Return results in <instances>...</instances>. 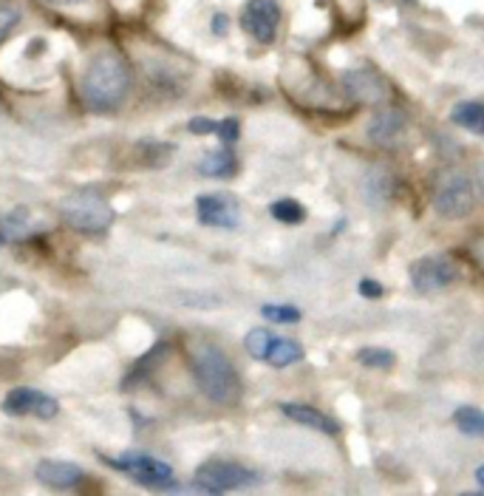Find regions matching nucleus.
Masks as SVG:
<instances>
[{
	"mask_svg": "<svg viewBox=\"0 0 484 496\" xmlns=\"http://www.w3.org/2000/svg\"><path fill=\"white\" fill-rule=\"evenodd\" d=\"M187 131L195 134V136H207V134L219 131V122L210 119V117H193V119L187 122Z\"/></svg>",
	"mask_w": 484,
	"mask_h": 496,
	"instance_id": "obj_26",
	"label": "nucleus"
},
{
	"mask_svg": "<svg viewBox=\"0 0 484 496\" xmlns=\"http://www.w3.org/2000/svg\"><path fill=\"white\" fill-rule=\"evenodd\" d=\"M281 412H283V417H290L292 422L307 425V429H315V431H320V434L337 437L340 431H343V429H340L337 420H332L329 414H323V412L312 409V405H303V403H283Z\"/></svg>",
	"mask_w": 484,
	"mask_h": 496,
	"instance_id": "obj_13",
	"label": "nucleus"
},
{
	"mask_svg": "<svg viewBox=\"0 0 484 496\" xmlns=\"http://www.w3.org/2000/svg\"><path fill=\"white\" fill-rule=\"evenodd\" d=\"M454 422L462 434L468 437H484V412L473 409V405H462L454 414Z\"/></svg>",
	"mask_w": 484,
	"mask_h": 496,
	"instance_id": "obj_18",
	"label": "nucleus"
},
{
	"mask_svg": "<svg viewBox=\"0 0 484 496\" xmlns=\"http://www.w3.org/2000/svg\"><path fill=\"white\" fill-rule=\"evenodd\" d=\"M456 281H459V270L447 256H425L411 264V283H414V290L422 295L445 292V290H451Z\"/></svg>",
	"mask_w": 484,
	"mask_h": 496,
	"instance_id": "obj_7",
	"label": "nucleus"
},
{
	"mask_svg": "<svg viewBox=\"0 0 484 496\" xmlns=\"http://www.w3.org/2000/svg\"><path fill=\"white\" fill-rule=\"evenodd\" d=\"M272 338H275V335L269 329H253V332H246L244 346H246V352L253 354L255 361H266V352H269V344H272Z\"/></svg>",
	"mask_w": 484,
	"mask_h": 496,
	"instance_id": "obj_22",
	"label": "nucleus"
},
{
	"mask_svg": "<svg viewBox=\"0 0 484 496\" xmlns=\"http://www.w3.org/2000/svg\"><path fill=\"white\" fill-rule=\"evenodd\" d=\"M281 26V6L275 0H249L241 12V29L258 43H272Z\"/></svg>",
	"mask_w": 484,
	"mask_h": 496,
	"instance_id": "obj_9",
	"label": "nucleus"
},
{
	"mask_svg": "<svg viewBox=\"0 0 484 496\" xmlns=\"http://www.w3.org/2000/svg\"><path fill=\"white\" fill-rule=\"evenodd\" d=\"M405 131V114L397 111V109H385L380 111L368 126V136L374 142H383V145H388V142H393L400 134Z\"/></svg>",
	"mask_w": 484,
	"mask_h": 496,
	"instance_id": "obj_14",
	"label": "nucleus"
},
{
	"mask_svg": "<svg viewBox=\"0 0 484 496\" xmlns=\"http://www.w3.org/2000/svg\"><path fill=\"white\" fill-rule=\"evenodd\" d=\"M269 213H272V219L281 222V224H300V222H307V207H303L300 202H295V199H278V202H272Z\"/></svg>",
	"mask_w": 484,
	"mask_h": 496,
	"instance_id": "obj_19",
	"label": "nucleus"
},
{
	"mask_svg": "<svg viewBox=\"0 0 484 496\" xmlns=\"http://www.w3.org/2000/svg\"><path fill=\"white\" fill-rule=\"evenodd\" d=\"M303 361V346L298 341L290 338H272L266 352V363L275 366V369H286V366H295Z\"/></svg>",
	"mask_w": 484,
	"mask_h": 496,
	"instance_id": "obj_16",
	"label": "nucleus"
},
{
	"mask_svg": "<svg viewBox=\"0 0 484 496\" xmlns=\"http://www.w3.org/2000/svg\"><path fill=\"white\" fill-rule=\"evenodd\" d=\"M360 295H363V298H383V295H385V290H383V283H380V281L363 278V281H360Z\"/></svg>",
	"mask_w": 484,
	"mask_h": 496,
	"instance_id": "obj_28",
	"label": "nucleus"
},
{
	"mask_svg": "<svg viewBox=\"0 0 484 496\" xmlns=\"http://www.w3.org/2000/svg\"><path fill=\"white\" fill-rule=\"evenodd\" d=\"M357 361H360L363 366H368V369H380V371H385V369H391L393 363H397L393 352L391 349H380V346L360 349V352H357Z\"/></svg>",
	"mask_w": 484,
	"mask_h": 496,
	"instance_id": "obj_20",
	"label": "nucleus"
},
{
	"mask_svg": "<svg viewBox=\"0 0 484 496\" xmlns=\"http://www.w3.org/2000/svg\"><path fill=\"white\" fill-rule=\"evenodd\" d=\"M476 179H479V190H481V196H484V165L479 168V176H476Z\"/></svg>",
	"mask_w": 484,
	"mask_h": 496,
	"instance_id": "obj_31",
	"label": "nucleus"
},
{
	"mask_svg": "<svg viewBox=\"0 0 484 496\" xmlns=\"http://www.w3.org/2000/svg\"><path fill=\"white\" fill-rule=\"evenodd\" d=\"M190 366H193V378L199 383L207 400L219 403V405H232L241 397V378L232 361L227 354L212 346V344H199L190 352Z\"/></svg>",
	"mask_w": 484,
	"mask_h": 496,
	"instance_id": "obj_2",
	"label": "nucleus"
},
{
	"mask_svg": "<svg viewBox=\"0 0 484 496\" xmlns=\"http://www.w3.org/2000/svg\"><path fill=\"white\" fill-rule=\"evenodd\" d=\"M0 409L9 417H38V420H54L60 414V403L54 400L51 395H43L38 388H12V392L4 397Z\"/></svg>",
	"mask_w": 484,
	"mask_h": 496,
	"instance_id": "obj_8",
	"label": "nucleus"
},
{
	"mask_svg": "<svg viewBox=\"0 0 484 496\" xmlns=\"http://www.w3.org/2000/svg\"><path fill=\"white\" fill-rule=\"evenodd\" d=\"M60 210H63L60 213L63 222L71 230H77V233L99 236L114 224V207L94 190H80L74 196H68Z\"/></svg>",
	"mask_w": 484,
	"mask_h": 496,
	"instance_id": "obj_3",
	"label": "nucleus"
},
{
	"mask_svg": "<svg viewBox=\"0 0 484 496\" xmlns=\"http://www.w3.org/2000/svg\"><path fill=\"white\" fill-rule=\"evenodd\" d=\"M261 315L266 318V321H272V324H298L300 321V309H295V307H290V304H266L264 309H261Z\"/></svg>",
	"mask_w": 484,
	"mask_h": 496,
	"instance_id": "obj_23",
	"label": "nucleus"
},
{
	"mask_svg": "<svg viewBox=\"0 0 484 496\" xmlns=\"http://www.w3.org/2000/svg\"><path fill=\"white\" fill-rule=\"evenodd\" d=\"M195 491L202 493H229L258 485V474L249 471L238 463H224V459H212L195 471Z\"/></svg>",
	"mask_w": 484,
	"mask_h": 496,
	"instance_id": "obj_5",
	"label": "nucleus"
},
{
	"mask_svg": "<svg viewBox=\"0 0 484 496\" xmlns=\"http://www.w3.org/2000/svg\"><path fill=\"white\" fill-rule=\"evenodd\" d=\"M236 170H238V159L229 151V145L215 153H207L199 162V173L210 176V179H229V176H236Z\"/></svg>",
	"mask_w": 484,
	"mask_h": 496,
	"instance_id": "obj_15",
	"label": "nucleus"
},
{
	"mask_svg": "<svg viewBox=\"0 0 484 496\" xmlns=\"http://www.w3.org/2000/svg\"><path fill=\"white\" fill-rule=\"evenodd\" d=\"M476 483H479V485L484 488V466H481V468L476 471Z\"/></svg>",
	"mask_w": 484,
	"mask_h": 496,
	"instance_id": "obj_32",
	"label": "nucleus"
},
{
	"mask_svg": "<svg viewBox=\"0 0 484 496\" xmlns=\"http://www.w3.org/2000/svg\"><path fill=\"white\" fill-rule=\"evenodd\" d=\"M168 344H156L148 354H145V358H142L139 363H134L131 366V375H128V380H125V386H131V383H139L142 378H145L148 375V371H151V366H153V361H159V358H165V354H168Z\"/></svg>",
	"mask_w": 484,
	"mask_h": 496,
	"instance_id": "obj_21",
	"label": "nucleus"
},
{
	"mask_svg": "<svg viewBox=\"0 0 484 496\" xmlns=\"http://www.w3.org/2000/svg\"><path fill=\"white\" fill-rule=\"evenodd\" d=\"M476 204V190L468 173L462 170H442L434 182V207L445 219H464L471 216Z\"/></svg>",
	"mask_w": 484,
	"mask_h": 496,
	"instance_id": "obj_4",
	"label": "nucleus"
},
{
	"mask_svg": "<svg viewBox=\"0 0 484 496\" xmlns=\"http://www.w3.org/2000/svg\"><path fill=\"white\" fill-rule=\"evenodd\" d=\"M212 31H215V34H224V31H227V17H224V14H215V17H212Z\"/></svg>",
	"mask_w": 484,
	"mask_h": 496,
	"instance_id": "obj_29",
	"label": "nucleus"
},
{
	"mask_svg": "<svg viewBox=\"0 0 484 496\" xmlns=\"http://www.w3.org/2000/svg\"><path fill=\"white\" fill-rule=\"evenodd\" d=\"M451 122H456L459 128L471 131V134H484V102L468 100V102L454 105Z\"/></svg>",
	"mask_w": 484,
	"mask_h": 496,
	"instance_id": "obj_17",
	"label": "nucleus"
},
{
	"mask_svg": "<svg viewBox=\"0 0 484 496\" xmlns=\"http://www.w3.org/2000/svg\"><path fill=\"white\" fill-rule=\"evenodd\" d=\"M215 134H219V139L224 142V145H236L238 136H241V122L236 117H227V119L219 122V131Z\"/></svg>",
	"mask_w": 484,
	"mask_h": 496,
	"instance_id": "obj_25",
	"label": "nucleus"
},
{
	"mask_svg": "<svg viewBox=\"0 0 484 496\" xmlns=\"http://www.w3.org/2000/svg\"><path fill=\"white\" fill-rule=\"evenodd\" d=\"M46 4H54V6H77V4H88V0H46Z\"/></svg>",
	"mask_w": 484,
	"mask_h": 496,
	"instance_id": "obj_30",
	"label": "nucleus"
},
{
	"mask_svg": "<svg viewBox=\"0 0 484 496\" xmlns=\"http://www.w3.org/2000/svg\"><path fill=\"white\" fill-rule=\"evenodd\" d=\"M343 85H346V91L360 102H383L391 94L385 80L371 74V71H349L343 77Z\"/></svg>",
	"mask_w": 484,
	"mask_h": 496,
	"instance_id": "obj_12",
	"label": "nucleus"
},
{
	"mask_svg": "<svg viewBox=\"0 0 484 496\" xmlns=\"http://www.w3.org/2000/svg\"><path fill=\"white\" fill-rule=\"evenodd\" d=\"M131 91V65L117 48H105L88 63L82 77V100L91 111H117Z\"/></svg>",
	"mask_w": 484,
	"mask_h": 496,
	"instance_id": "obj_1",
	"label": "nucleus"
},
{
	"mask_svg": "<svg viewBox=\"0 0 484 496\" xmlns=\"http://www.w3.org/2000/svg\"><path fill=\"white\" fill-rule=\"evenodd\" d=\"M195 213H199L202 224L219 227V230H236L241 222L236 199L224 196V193H207V196H199L195 199Z\"/></svg>",
	"mask_w": 484,
	"mask_h": 496,
	"instance_id": "obj_10",
	"label": "nucleus"
},
{
	"mask_svg": "<svg viewBox=\"0 0 484 496\" xmlns=\"http://www.w3.org/2000/svg\"><path fill=\"white\" fill-rule=\"evenodd\" d=\"M468 256H471V261L479 267V273L484 275V233H479L476 239H471V244H468Z\"/></svg>",
	"mask_w": 484,
	"mask_h": 496,
	"instance_id": "obj_27",
	"label": "nucleus"
},
{
	"mask_svg": "<svg viewBox=\"0 0 484 496\" xmlns=\"http://www.w3.org/2000/svg\"><path fill=\"white\" fill-rule=\"evenodd\" d=\"M17 23H21V9L12 4H0V40H4Z\"/></svg>",
	"mask_w": 484,
	"mask_h": 496,
	"instance_id": "obj_24",
	"label": "nucleus"
},
{
	"mask_svg": "<svg viewBox=\"0 0 484 496\" xmlns=\"http://www.w3.org/2000/svg\"><path fill=\"white\" fill-rule=\"evenodd\" d=\"M34 476H38V483L54 491H71L85 483V471L74 463H63V459H43L34 468Z\"/></svg>",
	"mask_w": 484,
	"mask_h": 496,
	"instance_id": "obj_11",
	"label": "nucleus"
},
{
	"mask_svg": "<svg viewBox=\"0 0 484 496\" xmlns=\"http://www.w3.org/2000/svg\"><path fill=\"white\" fill-rule=\"evenodd\" d=\"M108 466H114L125 476H131L142 488H176L173 468L151 454H125L119 459H108Z\"/></svg>",
	"mask_w": 484,
	"mask_h": 496,
	"instance_id": "obj_6",
	"label": "nucleus"
}]
</instances>
